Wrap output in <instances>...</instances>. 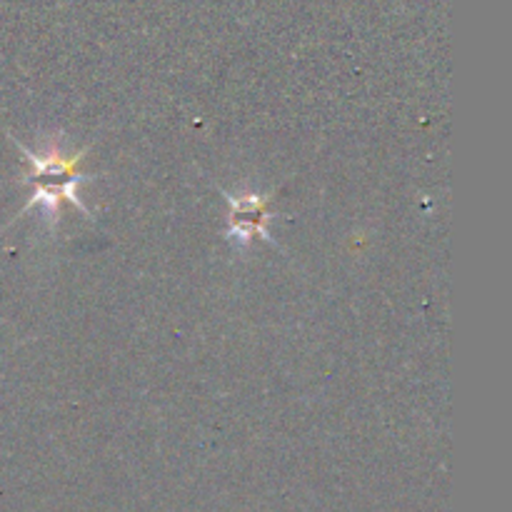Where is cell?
Here are the masks:
<instances>
[{
    "instance_id": "obj_1",
    "label": "cell",
    "mask_w": 512,
    "mask_h": 512,
    "mask_svg": "<svg viewBox=\"0 0 512 512\" xmlns=\"http://www.w3.org/2000/svg\"><path fill=\"white\" fill-rule=\"evenodd\" d=\"M268 195H235L230 198V240L235 243H248L253 235H260L265 243H270L268 233Z\"/></svg>"
}]
</instances>
